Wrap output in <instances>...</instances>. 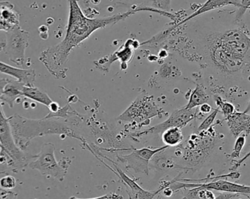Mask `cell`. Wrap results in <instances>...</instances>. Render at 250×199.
I'll return each instance as SVG.
<instances>
[{"mask_svg":"<svg viewBox=\"0 0 250 199\" xmlns=\"http://www.w3.org/2000/svg\"><path fill=\"white\" fill-rule=\"evenodd\" d=\"M244 112H245V113L250 114V102H248V106H247L246 109H245V110L244 111Z\"/></svg>","mask_w":250,"mask_h":199,"instance_id":"34","label":"cell"},{"mask_svg":"<svg viewBox=\"0 0 250 199\" xmlns=\"http://www.w3.org/2000/svg\"><path fill=\"white\" fill-rule=\"evenodd\" d=\"M29 32L19 26L7 32L4 50L10 61L19 66L24 64L25 53L29 45Z\"/></svg>","mask_w":250,"mask_h":199,"instance_id":"10","label":"cell"},{"mask_svg":"<svg viewBox=\"0 0 250 199\" xmlns=\"http://www.w3.org/2000/svg\"><path fill=\"white\" fill-rule=\"evenodd\" d=\"M162 140L167 147H178L183 143L184 134L182 128L173 127L166 130L162 133Z\"/></svg>","mask_w":250,"mask_h":199,"instance_id":"19","label":"cell"},{"mask_svg":"<svg viewBox=\"0 0 250 199\" xmlns=\"http://www.w3.org/2000/svg\"><path fill=\"white\" fill-rule=\"evenodd\" d=\"M170 148L167 146L164 145L161 147H157L155 149L148 148H125L117 149L115 150H130L131 153L126 156H117V159L121 163H124L126 170L132 169L136 173L145 174L148 175V164L150 161L153 159L154 156L160 152L164 151L167 149Z\"/></svg>","mask_w":250,"mask_h":199,"instance_id":"9","label":"cell"},{"mask_svg":"<svg viewBox=\"0 0 250 199\" xmlns=\"http://www.w3.org/2000/svg\"><path fill=\"white\" fill-rule=\"evenodd\" d=\"M220 112L218 108L217 109H214L212 112L203 121V122L200 124L199 127L198 128V131H207L208 128H211L214 124V121H215L216 118H217V114Z\"/></svg>","mask_w":250,"mask_h":199,"instance_id":"24","label":"cell"},{"mask_svg":"<svg viewBox=\"0 0 250 199\" xmlns=\"http://www.w3.org/2000/svg\"><path fill=\"white\" fill-rule=\"evenodd\" d=\"M22 86L23 85L19 82L9 79L1 95V102L7 104L10 108H13L18 99L22 96Z\"/></svg>","mask_w":250,"mask_h":199,"instance_id":"16","label":"cell"},{"mask_svg":"<svg viewBox=\"0 0 250 199\" xmlns=\"http://www.w3.org/2000/svg\"><path fill=\"white\" fill-rule=\"evenodd\" d=\"M165 113L159 108L154 97L144 93L139 95L117 120L127 123L128 129L136 130L149 125L153 118H162Z\"/></svg>","mask_w":250,"mask_h":199,"instance_id":"5","label":"cell"},{"mask_svg":"<svg viewBox=\"0 0 250 199\" xmlns=\"http://www.w3.org/2000/svg\"><path fill=\"white\" fill-rule=\"evenodd\" d=\"M199 186L203 189L216 191L220 193L238 194V195H250V186L241 185L235 182H229L224 180H219L214 182L199 183Z\"/></svg>","mask_w":250,"mask_h":199,"instance_id":"11","label":"cell"},{"mask_svg":"<svg viewBox=\"0 0 250 199\" xmlns=\"http://www.w3.org/2000/svg\"><path fill=\"white\" fill-rule=\"evenodd\" d=\"M8 80L7 78H0V143L4 151L17 162L19 167L23 171L29 166V163L36 157V155L22 151L15 143L9 118L5 116L1 108V95Z\"/></svg>","mask_w":250,"mask_h":199,"instance_id":"7","label":"cell"},{"mask_svg":"<svg viewBox=\"0 0 250 199\" xmlns=\"http://www.w3.org/2000/svg\"><path fill=\"white\" fill-rule=\"evenodd\" d=\"M172 0H151L154 8L160 11L167 12L170 9Z\"/></svg>","mask_w":250,"mask_h":199,"instance_id":"26","label":"cell"},{"mask_svg":"<svg viewBox=\"0 0 250 199\" xmlns=\"http://www.w3.org/2000/svg\"><path fill=\"white\" fill-rule=\"evenodd\" d=\"M16 180L13 176L7 175V176L3 177L0 179V188L1 189L11 191L12 189L16 188Z\"/></svg>","mask_w":250,"mask_h":199,"instance_id":"25","label":"cell"},{"mask_svg":"<svg viewBox=\"0 0 250 199\" xmlns=\"http://www.w3.org/2000/svg\"><path fill=\"white\" fill-rule=\"evenodd\" d=\"M70 12L67 32L64 39L56 46L51 47L40 55L39 60L47 70L57 78L65 76L64 66L72 50L80 45L98 29L124 20L131 15L145 10L142 8L132 9L126 13L104 18H89L85 16L79 5L78 0H69Z\"/></svg>","mask_w":250,"mask_h":199,"instance_id":"1","label":"cell"},{"mask_svg":"<svg viewBox=\"0 0 250 199\" xmlns=\"http://www.w3.org/2000/svg\"><path fill=\"white\" fill-rule=\"evenodd\" d=\"M9 122L15 143L22 151L28 148L34 139L52 134L67 136L84 143V140L76 134L70 124L60 118L29 119L15 114L9 118Z\"/></svg>","mask_w":250,"mask_h":199,"instance_id":"3","label":"cell"},{"mask_svg":"<svg viewBox=\"0 0 250 199\" xmlns=\"http://www.w3.org/2000/svg\"><path fill=\"white\" fill-rule=\"evenodd\" d=\"M212 109L211 105H208V103L201 105L199 107V109H198V118H202L204 115L210 113Z\"/></svg>","mask_w":250,"mask_h":199,"instance_id":"30","label":"cell"},{"mask_svg":"<svg viewBox=\"0 0 250 199\" xmlns=\"http://www.w3.org/2000/svg\"><path fill=\"white\" fill-rule=\"evenodd\" d=\"M0 150H4V148H3L2 145H1V143H0Z\"/></svg>","mask_w":250,"mask_h":199,"instance_id":"37","label":"cell"},{"mask_svg":"<svg viewBox=\"0 0 250 199\" xmlns=\"http://www.w3.org/2000/svg\"><path fill=\"white\" fill-rule=\"evenodd\" d=\"M207 58L221 72L233 75L250 68V37L239 29L207 36Z\"/></svg>","mask_w":250,"mask_h":199,"instance_id":"2","label":"cell"},{"mask_svg":"<svg viewBox=\"0 0 250 199\" xmlns=\"http://www.w3.org/2000/svg\"><path fill=\"white\" fill-rule=\"evenodd\" d=\"M21 93L23 97L28 98L38 103L42 104L47 108L53 102L52 99L45 92L42 91L35 86H22Z\"/></svg>","mask_w":250,"mask_h":199,"instance_id":"17","label":"cell"},{"mask_svg":"<svg viewBox=\"0 0 250 199\" xmlns=\"http://www.w3.org/2000/svg\"><path fill=\"white\" fill-rule=\"evenodd\" d=\"M70 199H78L76 197H71ZM123 199V197H122L121 195H119L117 194H114V193H112V194H106V195L103 196V197H97V198L93 199Z\"/></svg>","mask_w":250,"mask_h":199,"instance_id":"31","label":"cell"},{"mask_svg":"<svg viewBox=\"0 0 250 199\" xmlns=\"http://www.w3.org/2000/svg\"><path fill=\"white\" fill-rule=\"evenodd\" d=\"M132 55H133V50L131 47L128 46L126 43L123 48H120L114 54V58L120 59L122 64H127L132 59Z\"/></svg>","mask_w":250,"mask_h":199,"instance_id":"23","label":"cell"},{"mask_svg":"<svg viewBox=\"0 0 250 199\" xmlns=\"http://www.w3.org/2000/svg\"><path fill=\"white\" fill-rule=\"evenodd\" d=\"M48 108L49 109L51 113H55V112H57V111L60 109V107L58 103L53 102L48 107Z\"/></svg>","mask_w":250,"mask_h":199,"instance_id":"33","label":"cell"},{"mask_svg":"<svg viewBox=\"0 0 250 199\" xmlns=\"http://www.w3.org/2000/svg\"><path fill=\"white\" fill-rule=\"evenodd\" d=\"M246 137L245 134H242L236 137V143H235L234 147H233V151L228 156V158L230 159L231 161H234L235 159H238L242 153V150L246 144Z\"/></svg>","mask_w":250,"mask_h":199,"instance_id":"22","label":"cell"},{"mask_svg":"<svg viewBox=\"0 0 250 199\" xmlns=\"http://www.w3.org/2000/svg\"><path fill=\"white\" fill-rule=\"evenodd\" d=\"M238 196H239V195H238ZM245 196H246L247 199H250V195H245ZM236 197H234V198H233L231 199H235V198H236Z\"/></svg>","mask_w":250,"mask_h":199,"instance_id":"36","label":"cell"},{"mask_svg":"<svg viewBox=\"0 0 250 199\" xmlns=\"http://www.w3.org/2000/svg\"><path fill=\"white\" fill-rule=\"evenodd\" d=\"M4 46H5V42H0V51L4 50Z\"/></svg>","mask_w":250,"mask_h":199,"instance_id":"35","label":"cell"},{"mask_svg":"<svg viewBox=\"0 0 250 199\" xmlns=\"http://www.w3.org/2000/svg\"><path fill=\"white\" fill-rule=\"evenodd\" d=\"M228 127L233 137H238L242 134H250V115L245 112H235L225 118Z\"/></svg>","mask_w":250,"mask_h":199,"instance_id":"12","label":"cell"},{"mask_svg":"<svg viewBox=\"0 0 250 199\" xmlns=\"http://www.w3.org/2000/svg\"><path fill=\"white\" fill-rule=\"evenodd\" d=\"M182 199H201L199 196V188H198V187L189 189L188 194Z\"/></svg>","mask_w":250,"mask_h":199,"instance_id":"29","label":"cell"},{"mask_svg":"<svg viewBox=\"0 0 250 199\" xmlns=\"http://www.w3.org/2000/svg\"><path fill=\"white\" fill-rule=\"evenodd\" d=\"M241 1H242V0H207L195 13H192L189 17L187 18L182 20L180 23L175 25L172 29H170V31L176 29V28L180 26L181 25H183L184 23H187V22L192 20L194 18L197 17V16H200V15L203 14V13H207V12L215 10V9L229 5L235 6V7H237L239 8L241 6Z\"/></svg>","mask_w":250,"mask_h":199,"instance_id":"15","label":"cell"},{"mask_svg":"<svg viewBox=\"0 0 250 199\" xmlns=\"http://www.w3.org/2000/svg\"><path fill=\"white\" fill-rule=\"evenodd\" d=\"M248 9H250V0H242L240 7H239V10L236 13V17H235L236 22L241 21L244 15L245 14Z\"/></svg>","mask_w":250,"mask_h":199,"instance_id":"27","label":"cell"},{"mask_svg":"<svg viewBox=\"0 0 250 199\" xmlns=\"http://www.w3.org/2000/svg\"><path fill=\"white\" fill-rule=\"evenodd\" d=\"M8 1H0V31L8 32L19 26V15Z\"/></svg>","mask_w":250,"mask_h":199,"instance_id":"14","label":"cell"},{"mask_svg":"<svg viewBox=\"0 0 250 199\" xmlns=\"http://www.w3.org/2000/svg\"><path fill=\"white\" fill-rule=\"evenodd\" d=\"M214 101H215L217 108H218L220 112H221L223 115H224L225 118L236 112L234 105L230 102L224 100L220 96H216L215 95L214 96Z\"/></svg>","mask_w":250,"mask_h":199,"instance_id":"21","label":"cell"},{"mask_svg":"<svg viewBox=\"0 0 250 199\" xmlns=\"http://www.w3.org/2000/svg\"><path fill=\"white\" fill-rule=\"evenodd\" d=\"M249 158H250V151L249 153H247V154L245 155L242 159H241L240 160L236 161V162H235V161H233V162H232V167L230 168V172H236V171L237 170V169H239V168L240 167V166H242V165L243 164V163H245V162H246Z\"/></svg>","mask_w":250,"mask_h":199,"instance_id":"28","label":"cell"},{"mask_svg":"<svg viewBox=\"0 0 250 199\" xmlns=\"http://www.w3.org/2000/svg\"><path fill=\"white\" fill-rule=\"evenodd\" d=\"M209 98V95L207 93L204 86L197 84L195 89L189 94L188 103L185 108L190 109L199 108L201 105L207 103Z\"/></svg>","mask_w":250,"mask_h":199,"instance_id":"18","label":"cell"},{"mask_svg":"<svg viewBox=\"0 0 250 199\" xmlns=\"http://www.w3.org/2000/svg\"><path fill=\"white\" fill-rule=\"evenodd\" d=\"M0 199H16V198L11 191H7L0 188Z\"/></svg>","mask_w":250,"mask_h":199,"instance_id":"32","label":"cell"},{"mask_svg":"<svg viewBox=\"0 0 250 199\" xmlns=\"http://www.w3.org/2000/svg\"><path fill=\"white\" fill-rule=\"evenodd\" d=\"M71 159L64 157L57 162L55 157V145L52 143H44L41 151L29 163V167L38 170L47 178H52L62 182L72 163Z\"/></svg>","mask_w":250,"mask_h":199,"instance_id":"6","label":"cell"},{"mask_svg":"<svg viewBox=\"0 0 250 199\" xmlns=\"http://www.w3.org/2000/svg\"><path fill=\"white\" fill-rule=\"evenodd\" d=\"M168 187L167 182H165L164 183H162L160 188H157L154 191H146L143 189L138 190V191H130V190H126L128 196H129V199H160L157 198V196L160 194V192L166 189Z\"/></svg>","mask_w":250,"mask_h":199,"instance_id":"20","label":"cell"},{"mask_svg":"<svg viewBox=\"0 0 250 199\" xmlns=\"http://www.w3.org/2000/svg\"><path fill=\"white\" fill-rule=\"evenodd\" d=\"M196 118H198V108L190 109H187L184 107L180 109H175L166 121L157 124L154 127H151L148 129L131 133L130 136L133 140L137 141L138 139L146 137L148 135L162 134L166 130L173 128V127L184 128Z\"/></svg>","mask_w":250,"mask_h":199,"instance_id":"8","label":"cell"},{"mask_svg":"<svg viewBox=\"0 0 250 199\" xmlns=\"http://www.w3.org/2000/svg\"><path fill=\"white\" fill-rule=\"evenodd\" d=\"M223 138L224 135L217 132L214 125L207 131L189 136L185 145H180L177 148L186 163L185 166L192 172L204 167L211 160L216 147Z\"/></svg>","mask_w":250,"mask_h":199,"instance_id":"4","label":"cell"},{"mask_svg":"<svg viewBox=\"0 0 250 199\" xmlns=\"http://www.w3.org/2000/svg\"><path fill=\"white\" fill-rule=\"evenodd\" d=\"M0 72L14 77L16 81L25 86H33L36 78L35 70L17 68L2 61H0Z\"/></svg>","mask_w":250,"mask_h":199,"instance_id":"13","label":"cell"}]
</instances>
